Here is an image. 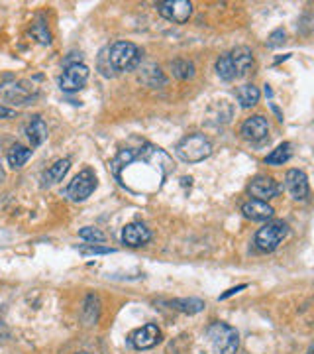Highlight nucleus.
<instances>
[{
	"label": "nucleus",
	"mask_w": 314,
	"mask_h": 354,
	"mask_svg": "<svg viewBox=\"0 0 314 354\" xmlns=\"http://www.w3.org/2000/svg\"><path fill=\"white\" fill-rule=\"evenodd\" d=\"M289 234V227L283 221H273L262 227L255 234V246L262 252H273L281 242L285 241V236Z\"/></svg>",
	"instance_id": "nucleus-5"
},
{
	"label": "nucleus",
	"mask_w": 314,
	"mask_h": 354,
	"mask_svg": "<svg viewBox=\"0 0 314 354\" xmlns=\"http://www.w3.org/2000/svg\"><path fill=\"white\" fill-rule=\"evenodd\" d=\"M79 252L83 256H101V254H112L114 248L108 246H95V244H85V246H79Z\"/></svg>",
	"instance_id": "nucleus-29"
},
{
	"label": "nucleus",
	"mask_w": 314,
	"mask_h": 354,
	"mask_svg": "<svg viewBox=\"0 0 314 354\" xmlns=\"http://www.w3.org/2000/svg\"><path fill=\"white\" fill-rule=\"evenodd\" d=\"M79 236L83 239V241L90 242V244H101V242L106 241V234L99 230V228L95 227H85L79 230Z\"/></svg>",
	"instance_id": "nucleus-28"
},
{
	"label": "nucleus",
	"mask_w": 314,
	"mask_h": 354,
	"mask_svg": "<svg viewBox=\"0 0 314 354\" xmlns=\"http://www.w3.org/2000/svg\"><path fill=\"white\" fill-rule=\"evenodd\" d=\"M112 171L126 189L155 193L164 187L165 179L173 171V162L161 148L144 144L138 148L120 150L114 158Z\"/></svg>",
	"instance_id": "nucleus-1"
},
{
	"label": "nucleus",
	"mask_w": 314,
	"mask_h": 354,
	"mask_svg": "<svg viewBox=\"0 0 314 354\" xmlns=\"http://www.w3.org/2000/svg\"><path fill=\"white\" fill-rule=\"evenodd\" d=\"M259 97H262V93H259V88L255 87V85L248 83V85H242L238 88V102L244 109L255 106L259 102Z\"/></svg>",
	"instance_id": "nucleus-21"
},
{
	"label": "nucleus",
	"mask_w": 314,
	"mask_h": 354,
	"mask_svg": "<svg viewBox=\"0 0 314 354\" xmlns=\"http://www.w3.org/2000/svg\"><path fill=\"white\" fill-rule=\"evenodd\" d=\"M285 38H287V34H285V30H275V32H271V36L267 38V46L269 48H277V46H281V44H285Z\"/></svg>",
	"instance_id": "nucleus-31"
},
{
	"label": "nucleus",
	"mask_w": 314,
	"mask_h": 354,
	"mask_svg": "<svg viewBox=\"0 0 314 354\" xmlns=\"http://www.w3.org/2000/svg\"><path fill=\"white\" fill-rule=\"evenodd\" d=\"M95 189H97V176L92 174V169H83V171H79L73 177V181L69 183V187H67L65 193H67V197L71 201L81 203L88 199Z\"/></svg>",
	"instance_id": "nucleus-7"
},
{
	"label": "nucleus",
	"mask_w": 314,
	"mask_h": 354,
	"mask_svg": "<svg viewBox=\"0 0 314 354\" xmlns=\"http://www.w3.org/2000/svg\"><path fill=\"white\" fill-rule=\"evenodd\" d=\"M4 181V167H2V164H0V183Z\"/></svg>",
	"instance_id": "nucleus-34"
},
{
	"label": "nucleus",
	"mask_w": 314,
	"mask_h": 354,
	"mask_svg": "<svg viewBox=\"0 0 314 354\" xmlns=\"http://www.w3.org/2000/svg\"><path fill=\"white\" fill-rule=\"evenodd\" d=\"M206 337L210 339L214 354H236L239 346V335L234 327L226 323H213L206 329Z\"/></svg>",
	"instance_id": "nucleus-4"
},
{
	"label": "nucleus",
	"mask_w": 314,
	"mask_h": 354,
	"mask_svg": "<svg viewBox=\"0 0 314 354\" xmlns=\"http://www.w3.org/2000/svg\"><path fill=\"white\" fill-rule=\"evenodd\" d=\"M151 241V230L144 223H130L122 228V242L130 248H138Z\"/></svg>",
	"instance_id": "nucleus-13"
},
{
	"label": "nucleus",
	"mask_w": 314,
	"mask_h": 354,
	"mask_svg": "<svg viewBox=\"0 0 314 354\" xmlns=\"http://www.w3.org/2000/svg\"><path fill=\"white\" fill-rule=\"evenodd\" d=\"M88 75H90V71H88V67L85 64H69L65 67V71H63L61 79H59V87L65 93H75L79 88L85 87V83L88 81Z\"/></svg>",
	"instance_id": "nucleus-8"
},
{
	"label": "nucleus",
	"mask_w": 314,
	"mask_h": 354,
	"mask_svg": "<svg viewBox=\"0 0 314 354\" xmlns=\"http://www.w3.org/2000/svg\"><path fill=\"white\" fill-rule=\"evenodd\" d=\"M314 353V348H313V346H311V348H308V353H306V354H313Z\"/></svg>",
	"instance_id": "nucleus-35"
},
{
	"label": "nucleus",
	"mask_w": 314,
	"mask_h": 354,
	"mask_svg": "<svg viewBox=\"0 0 314 354\" xmlns=\"http://www.w3.org/2000/svg\"><path fill=\"white\" fill-rule=\"evenodd\" d=\"M157 12L169 22L185 24L193 14V4L188 0H165L157 4Z\"/></svg>",
	"instance_id": "nucleus-9"
},
{
	"label": "nucleus",
	"mask_w": 314,
	"mask_h": 354,
	"mask_svg": "<svg viewBox=\"0 0 314 354\" xmlns=\"http://www.w3.org/2000/svg\"><path fill=\"white\" fill-rule=\"evenodd\" d=\"M26 134H28V138L32 142V146H41L48 140V124L43 122V118L34 116L32 122L26 127Z\"/></svg>",
	"instance_id": "nucleus-18"
},
{
	"label": "nucleus",
	"mask_w": 314,
	"mask_h": 354,
	"mask_svg": "<svg viewBox=\"0 0 314 354\" xmlns=\"http://www.w3.org/2000/svg\"><path fill=\"white\" fill-rule=\"evenodd\" d=\"M77 354H88V353H77Z\"/></svg>",
	"instance_id": "nucleus-36"
},
{
	"label": "nucleus",
	"mask_w": 314,
	"mask_h": 354,
	"mask_svg": "<svg viewBox=\"0 0 314 354\" xmlns=\"http://www.w3.org/2000/svg\"><path fill=\"white\" fill-rule=\"evenodd\" d=\"M159 341H161V330H159L157 325H153V323L144 325L141 329H138L132 337H130V342H132L134 348H138V351L153 348Z\"/></svg>",
	"instance_id": "nucleus-12"
},
{
	"label": "nucleus",
	"mask_w": 314,
	"mask_h": 354,
	"mask_svg": "<svg viewBox=\"0 0 314 354\" xmlns=\"http://www.w3.org/2000/svg\"><path fill=\"white\" fill-rule=\"evenodd\" d=\"M230 59H232V65L236 69V77L248 75L253 67V53L248 48H236L230 53Z\"/></svg>",
	"instance_id": "nucleus-16"
},
{
	"label": "nucleus",
	"mask_w": 314,
	"mask_h": 354,
	"mask_svg": "<svg viewBox=\"0 0 314 354\" xmlns=\"http://www.w3.org/2000/svg\"><path fill=\"white\" fill-rule=\"evenodd\" d=\"M32 36L38 39L39 44H43V46L51 44L50 30H48V26H46V22H43V18H41V16L38 18V22L32 26Z\"/></svg>",
	"instance_id": "nucleus-27"
},
{
	"label": "nucleus",
	"mask_w": 314,
	"mask_h": 354,
	"mask_svg": "<svg viewBox=\"0 0 314 354\" xmlns=\"http://www.w3.org/2000/svg\"><path fill=\"white\" fill-rule=\"evenodd\" d=\"M99 315H101V301L97 295H88L83 304V309H81V317L87 325H95L99 321Z\"/></svg>",
	"instance_id": "nucleus-20"
},
{
	"label": "nucleus",
	"mask_w": 314,
	"mask_h": 354,
	"mask_svg": "<svg viewBox=\"0 0 314 354\" xmlns=\"http://www.w3.org/2000/svg\"><path fill=\"white\" fill-rule=\"evenodd\" d=\"M285 187L291 193L293 199L297 201H306L311 195V187H308V177L301 169H289L285 176Z\"/></svg>",
	"instance_id": "nucleus-10"
},
{
	"label": "nucleus",
	"mask_w": 314,
	"mask_h": 354,
	"mask_svg": "<svg viewBox=\"0 0 314 354\" xmlns=\"http://www.w3.org/2000/svg\"><path fill=\"white\" fill-rule=\"evenodd\" d=\"M106 55L116 75L134 71L141 64V50L132 41H114L110 48H106Z\"/></svg>",
	"instance_id": "nucleus-2"
},
{
	"label": "nucleus",
	"mask_w": 314,
	"mask_h": 354,
	"mask_svg": "<svg viewBox=\"0 0 314 354\" xmlns=\"http://www.w3.org/2000/svg\"><path fill=\"white\" fill-rule=\"evenodd\" d=\"M269 134V122L262 114H255L242 124V136L250 142H262Z\"/></svg>",
	"instance_id": "nucleus-14"
},
{
	"label": "nucleus",
	"mask_w": 314,
	"mask_h": 354,
	"mask_svg": "<svg viewBox=\"0 0 314 354\" xmlns=\"http://www.w3.org/2000/svg\"><path fill=\"white\" fill-rule=\"evenodd\" d=\"M171 69H173V75L177 79H190L195 75V65L187 62V59H177L171 64Z\"/></svg>",
	"instance_id": "nucleus-26"
},
{
	"label": "nucleus",
	"mask_w": 314,
	"mask_h": 354,
	"mask_svg": "<svg viewBox=\"0 0 314 354\" xmlns=\"http://www.w3.org/2000/svg\"><path fill=\"white\" fill-rule=\"evenodd\" d=\"M242 290H246V286H244V283H242V286H238V288H234V290H228L224 295H220V299H228L230 295H234V293H238V291H242Z\"/></svg>",
	"instance_id": "nucleus-33"
},
{
	"label": "nucleus",
	"mask_w": 314,
	"mask_h": 354,
	"mask_svg": "<svg viewBox=\"0 0 314 354\" xmlns=\"http://www.w3.org/2000/svg\"><path fill=\"white\" fill-rule=\"evenodd\" d=\"M169 305L177 309V311H181V313H185V315H195V313H201L202 309L206 307L202 299H197V297H185V299H173V301H169Z\"/></svg>",
	"instance_id": "nucleus-19"
},
{
	"label": "nucleus",
	"mask_w": 314,
	"mask_h": 354,
	"mask_svg": "<svg viewBox=\"0 0 314 354\" xmlns=\"http://www.w3.org/2000/svg\"><path fill=\"white\" fill-rule=\"evenodd\" d=\"M139 81H141V83H146L148 87L165 85V77L161 75L159 67H155V65H148V67H144V69H141V73H139Z\"/></svg>",
	"instance_id": "nucleus-24"
},
{
	"label": "nucleus",
	"mask_w": 314,
	"mask_h": 354,
	"mask_svg": "<svg viewBox=\"0 0 314 354\" xmlns=\"http://www.w3.org/2000/svg\"><path fill=\"white\" fill-rule=\"evenodd\" d=\"M242 213L250 221L264 223V221H269L271 216L275 215V209L269 203L259 201V199H250V201H246L242 205Z\"/></svg>",
	"instance_id": "nucleus-15"
},
{
	"label": "nucleus",
	"mask_w": 314,
	"mask_h": 354,
	"mask_svg": "<svg viewBox=\"0 0 314 354\" xmlns=\"http://www.w3.org/2000/svg\"><path fill=\"white\" fill-rule=\"evenodd\" d=\"M12 116H16V111L6 109V106H0V118H12Z\"/></svg>",
	"instance_id": "nucleus-32"
},
{
	"label": "nucleus",
	"mask_w": 314,
	"mask_h": 354,
	"mask_svg": "<svg viewBox=\"0 0 314 354\" xmlns=\"http://www.w3.org/2000/svg\"><path fill=\"white\" fill-rule=\"evenodd\" d=\"M291 156H293V146H291L289 142H285V144H281V146H277L273 152L269 153L267 158H265V164L269 165H283L287 164L291 160Z\"/></svg>",
	"instance_id": "nucleus-22"
},
{
	"label": "nucleus",
	"mask_w": 314,
	"mask_h": 354,
	"mask_svg": "<svg viewBox=\"0 0 314 354\" xmlns=\"http://www.w3.org/2000/svg\"><path fill=\"white\" fill-rule=\"evenodd\" d=\"M250 193L253 199H259V201H269L279 195V185L273 177L267 176H255L251 179L250 183Z\"/></svg>",
	"instance_id": "nucleus-11"
},
{
	"label": "nucleus",
	"mask_w": 314,
	"mask_h": 354,
	"mask_svg": "<svg viewBox=\"0 0 314 354\" xmlns=\"http://www.w3.org/2000/svg\"><path fill=\"white\" fill-rule=\"evenodd\" d=\"M69 167H71V160H69V158L57 160L55 164L51 165L50 169L43 171V177H41V179H43V185H53V183L63 181V177L67 176Z\"/></svg>",
	"instance_id": "nucleus-17"
},
{
	"label": "nucleus",
	"mask_w": 314,
	"mask_h": 354,
	"mask_svg": "<svg viewBox=\"0 0 314 354\" xmlns=\"http://www.w3.org/2000/svg\"><path fill=\"white\" fill-rule=\"evenodd\" d=\"M175 153L187 164H199L213 153V142L204 134H188L177 144Z\"/></svg>",
	"instance_id": "nucleus-3"
},
{
	"label": "nucleus",
	"mask_w": 314,
	"mask_h": 354,
	"mask_svg": "<svg viewBox=\"0 0 314 354\" xmlns=\"http://www.w3.org/2000/svg\"><path fill=\"white\" fill-rule=\"evenodd\" d=\"M36 97H38V93L26 81H10V83L0 85V101L8 102V104H16V106L28 104Z\"/></svg>",
	"instance_id": "nucleus-6"
},
{
	"label": "nucleus",
	"mask_w": 314,
	"mask_h": 354,
	"mask_svg": "<svg viewBox=\"0 0 314 354\" xmlns=\"http://www.w3.org/2000/svg\"><path fill=\"white\" fill-rule=\"evenodd\" d=\"M216 73H218V77L222 81H234V79H238L236 77V69H234L232 59H230V53H224V55L218 57V62H216Z\"/></svg>",
	"instance_id": "nucleus-25"
},
{
	"label": "nucleus",
	"mask_w": 314,
	"mask_h": 354,
	"mask_svg": "<svg viewBox=\"0 0 314 354\" xmlns=\"http://www.w3.org/2000/svg\"><path fill=\"white\" fill-rule=\"evenodd\" d=\"M30 158H32V150L22 146V144H16V146H12V148L8 150V164L12 165L14 169H16V167H22Z\"/></svg>",
	"instance_id": "nucleus-23"
},
{
	"label": "nucleus",
	"mask_w": 314,
	"mask_h": 354,
	"mask_svg": "<svg viewBox=\"0 0 314 354\" xmlns=\"http://www.w3.org/2000/svg\"><path fill=\"white\" fill-rule=\"evenodd\" d=\"M97 65H99V71H101L102 75L104 77H116V73H114L112 65H110V62H108V55H106V48L99 53V62H97Z\"/></svg>",
	"instance_id": "nucleus-30"
}]
</instances>
